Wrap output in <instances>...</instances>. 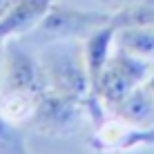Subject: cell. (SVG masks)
<instances>
[{"label":"cell","mask_w":154,"mask_h":154,"mask_svg":"<svg viewBox=\"0 0 154 154\" xmlns=\"http://www.w3.org/2000/svg\"><path fill=\"white\" fill-rule=\"evenodd\" d=\"M150 76V60L136 58L123 49H116L107 58L92 92V100L85 105V114L89 116L94 127H98L119 100H123L132 89L143 85Z\"/></svg>","instance_id":"obj_1"},{"label":"cell","mask_w":154,"mask_h":154,"mask_svg":"<svg viewBox=\"0 0 154 154\" xmlns=\"http://www.w3.org/2000/svg\"><path fill=\"white\" fill-rule=\"evenodd\" d=\"M38 58L42 63L49 89L81 100L83 105L89 100L92 85L83 56V40L47 42Z\"/></svg>","instance_id":"obj_2"},{"label":"cell","mask_w":154,"mask_h":154,"mask_svg":"<svg viewBox=\"0 0 154 154\" xmlns=\"http://www.w3.org/2000/svg\"><path fill=\"white\" fill-rule=\"evenodd\" d=\"M112 11H94V9H72L65 5L51 2L42 20L29 31L36 42H56V40H85L92 31L109 23Z\"/></svg>","instance_id":"obj_3"},{"label":"cell","mask_w":154,"mask_h":154,"mask_svg":"<svg viewBox=\"0 0 154 154\" xmlns=\"http://www.w3.org/2000/svg\"><path fill=\"white\" fill-rule=\"evenodd\" d=\"M85 114V105L81 100L58 94L54 89H45L36 96L34 116L29 125L42 136H67L78 125Z\"/></svg>","instance_id":"obj_4"},{"label":"cell","mask_w":154,"mask_h":154,"mask_svg":"<svg viewBox=\"0 0 154 154\" xmlns=\"http://www.w3.org/2000/svg\"><path fill=\"white\" fill-rule=\"evenodd\" d=\"M45 89H49V85H47V76L40 58L34 56L18 42H5L0 92H25L38 96Z\"/></svg>","instance_id":"obj_5"},{"label":"cell","mask_w":154,"mask_h":154,"mask_svg":"<svg viewBox=\"0 0 154 154\" xmlns=\"http://www.w3.org/2000/svg\"><path fill=\"white\" fill-rule=\"evenodd\" d=\"M89 145L96 152H130L136 147H154V130H141L123 123L116 116H109L98 127H94Z\"/></svg>","instance_id":"obj_6"},{"label":"cell","mask_w":154,"mask_h":154,"mask_svg":"<svg viewBox=\"0 0 154 154\" xmlns=\"http://www.w3.org/2000/svg\"><path fill=\"white\" fill-rule=\"evenodd\" d=\"M54 0H11L0 14V40H11L29 34L42 20Z\"/></svg>","instance_id":"obj_7"},{"label":"cell","mask_w":154,"mask_h":154,"mask_svg":"<svg viewBox=\"0 0 154 154\" xmlns=\"http://www.w3.org/2000/svg\"><path fill=\"white\" fill-rule=\"evenodd\" d=\"M109 114L127 125L141 127V130H154V94L143 83L136 89H132L123 100H119L109 109Z\"/></svg>","instance_id":"obj_8"},{"label":"cell","mask_w":154,"mask_h":154,"mask_svg":"<svg viewBox=\"0 0 154 154\" xmlns=\"http://www.w3.org/2000/svg\"><path fill=\"white\" fill-rule=\"evenodd\" d=\"M116 40V27L112 23L98 27L96 31L87 36L83 40V56H85V65H87V74H89V85H92V92H94V85H96L100 72H103L107 58L112 56V47ZM92 100V96H89ZM87 100V103H89ZM85 103V105H87Z\"/></svg>","instance_id":"obj_9"},{"label":"cell","mask_w":154,"mask_h":154,"mask_svg":"<svg viewBox=\"0 0 154 154\" xmlns=\"http://www.w3.org/2000/svg\"><path fill=\"white\" fill-rule=\"evenodd\" d=\"M114 45L127 54L143 58V60H154V27H125L116 29Z\"/></svg>","instance_id":"obj_10"},{"label":"cell","mask_w":154,"mask_h":154,"mask_svg":"<svg viewBox=\"0 0 154 154\" xmlns=\"http://www.w3.org/2000/svg\"><path fill=\"white\" fill-rule=\"evenodd\" d=\"M109 23L116 29L125 27H154V0H134L114 9Z\"/></svg>","instance_id":"obj_11"},{"label":"cell","mask_w":154,"mask_h":154,"mask_svg":"<svg viewBox=\"0 0 154 154\" xmlns=\"http://www.w3.org/2000/svg\"><path fill=\"white\" fill-rule=\"evenodd\" d=\"M36 96L25 92H0V116L9 123L25 125L34 116Z\"/></svg>","instance_id":"obj_12"},{"label":"cell","mask_w":154,"mask_h":154,"mask_svg":"<svg viewBox=\"0 0 154 154\" xmlns=\"http://www.w3.org/2000/svg\"><path fill=\"white\" fill-rule=\"evenodd\" d=\"M0 154H31L20 125L0 116Z\"/></svg>","instance_id":"obj_13"},{"label":"cell","mask_w":154,"mask_h":154,"mask_svg":"<svg viewBox=\"0 0 154 154\" xmlns=\"http://www.w3.org/2000/svg\"><path fill=\"white\" fill-rule=\"evenodd\" d=\"M100 2H105V5H109V7H112V11H114V9H119V7H123V5H127V2H134V0H100Z\"/></svg>","instance_id":"obj_14"},{"label":"cell","mask_w":154,"mask_h":154,"mask_svg":"<svg viewBox=\"0 0 154 154\" xmlns=\"http://www.w3.org/2000/svg\"><path fill=\"white\" fill-rule=\"evenodd\" d=\"M5 42H7V40H0V87H2V60H5Z\"/></svg>","instance_id":"obj_15"},{"label":"cell","mask_w":154,"mask_h":154,"mask_svg":"<svg viewBox=\"0 0 154 154\" xmlns=\"http://www.w3.org/2000/svg\"><path fill=\"white\" fill-rule=\"evenodd\" d=\"M145 85H147V89H150V92L154 94V72L150 74V76H147V81H145Z\"/></svg>","instance_id":"obj_16"},{"label":"cell","mask_w":154,"mask_h":154,"mask_svg":"<svg viewBox=\"0 0 154 154\" xmlns=\"http://www.w3.org/2000/svg\"><path fill=\"white\" fill-rule=\"evenodd\" d=\"M9 2H11V0H0V14H2V11H5V9H7V7H9Z\"/></svg>","instance_id":"obj_17"}]
</instances>
